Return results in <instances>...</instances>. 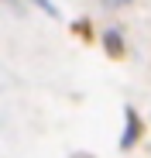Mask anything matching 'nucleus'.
Returning <instances> with one entry per match:
<instances>
[{
    "instance_id": "obj_5",
    "label": "nucleus",
    "mask_w": 151,
    "mask_h": 158,
    "mask_svg": "<svg viewBox=\"0 0 151 158\" xmlns=\"http://www.w3.org/2000/svg\"><path fill=\"white\" fill-rule=\"evenodd\" d=\"M76 158H89V155H76Z\"/></svg>"
},
{
    "instance_id": "obj_1",
    "label": "nucleus",
    "mask_w": 151,
    "mask_h": 158,
    "mask_svg": "<svg viewBox=\"0 0 151 158\" xmlns=\"http://www.w3.org/2000/svg\"><path fill=\"white\" fill-rule=\"evenodd\" d=\"M124 120H127V127H124V138H120V148L127 151V148H134V141L141 138V117L134 114V107H124Z\"/></svg>"
},
{
    "instance_id": "obj_4",
    "label": "nucleus",
    "mask_w": 151,
    "mask_h": 158,
    "mask_svg": "<svg viewBox=\"0 0 151 158\" xmlns=\"http://www.w3.org/2000/svg\"><path fill=\"white\" fill-rule=\"evenodd\" d=\"M113 4H127V0H113Z\"/></svg>"
},
{
    "instance_id": "obj_2",
    "label": "nucleus",
    "mask_w": 151,
    "mask_h": 158,
    "mask_svg": "<svg viewBox=\"0 0 151 158\" xmlns=\"http://www.w3.org/2000/svg\"><path fill=\"white\" fill-rule=\"evenodd\" d=\"M103 45H107V52H110L113 59H120V55H124V45H120V31H107V35H103Z\"/></svg>"
},
{
    "instance_id": "obj_3",
    "label": "nucleus",
    "mask_w": 151,
    "mask_h": 158,
    "mask_svg": "<svg viewBox=\"0 0 151 158\" xmlns=\"http://www.w3.org/2000/svg\"><path fill=\"white\" fill-rule=\"evenodd\" d=\"M35 4H38V7L45 10V14H52V17L59 14V10H55V4H52V0H35Z\"/></svg>"
}]
</instances>
